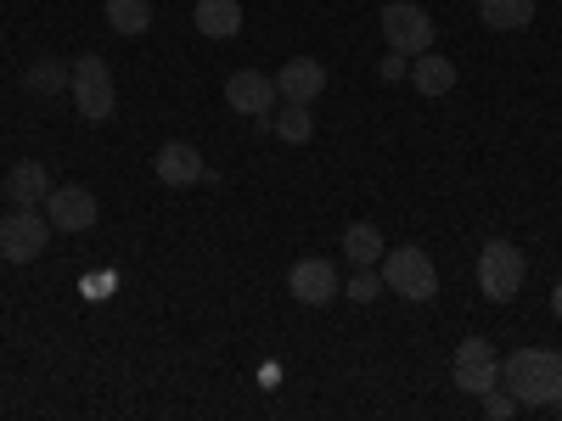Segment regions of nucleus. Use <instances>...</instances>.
<instances>
[{
    "mask_svg": "<svg viewBox=\"0 0 562 421\" xmlns=\"http://www.w3.org/2000/svg\"><path fill=\"white\" fill-rule=\"evenodd\" d=\"M501 388L518 405H551L562 394V349H518L501 360Z\"/></svg>",
    "mask_w": 562,
    "mask_h": 421,
    "instance_id": "1",
    "label": "nucleus"
},
{
    "mask_svg": "<svg viewBox=\"0 0 562 421\" xmlns=\"http://www.w3.org/2000/svg\"><path fill=\"white\" fill-rule=\"evenodd\" d=\"M68 90H74V107H79V118H90V124H108V118H113V107H119L113 68H108L97 52L74 57V79H68Z\"/></svg>",
    "mask_w": 562,
    "mask_h": 421,
    "instance_id": "2",
    "label": "nucleus"
},
{
    "mask_svg": "<svg viewBox=\"0 0 562 421\" xmlns=\"http://www.w3.org/2000/svg\"><path fill=\"white\" fill-rule=\"evenodd\" d=\"M45 242H52V219H45V208H7L0 214V259L7 264H34L45 253Z\"/></svg>",
    "mask_w": 562,
    "mask_h": 421,
    "instance_id": "3",
    "label": "nucleus"
},
{
    "mask_svg": "<svg viewBox=\"0 0 562 421\" xmlns=\"http://www.w3.org/2000/svg\"><path fill=\"white\" fill-rule=\"evenodd\" d=\"M383 287H394L411 304H428L439 293V264L422 248H389L383 253Z\"/></svg>",
    "mask_w": 562,
    "mask_h": 421,
    "instance_id": "4",
    "label": "nucleus"
},
{
    "mask_svg": "<svg viewBox=\"0 0 562 421\" xmlns=\"http://www.w3.org/2000/svg\"><path fill=\"white\" fill-rule=\"evenodd\" d=\"M524 281H529V259L512 248V242H484L479 253V287L490 304H512L524 293Z\"/></svg>",
    "mask_w": 562,
    "mask_h": 421,
    "instance_id": "5",
    "label": "nucleus"
},
{
    "mask_svg": "<svg viewBox=\"0 0 562 421\" xmlns=\"http://www.w3.org/2000/svg\"><path fill=\"white\" fill-rule=\"evenodd\" d=\"M378 29L389 39V52H400V57L434 52V18L422 7H411V0H389V7L378 12Z\"/></svg>",
    "mask_w": 562,
    "mask_h": 421,
    "instance_id": "6",
    "label": "nucleus"
},
{
    "mask_svg": "<svg viewBox=\"0 0 562 421\" xmlns=\"http://www.w3.org/2000/svg\"><path fill=\"white\" fill-rule=\"evenodd\" d=\"M495 383H501V354H495V343H490V338H467V343L456 349V388L473 394V399H484Z\"/></svg>",
    "mask_w": 562,
    "mask_h": 421,
    "instance_id": "7",
    "label": "nucleus"
},
{
    "mask_svg": "<svg viewBox=\"0 0 562 421\" xmlns=\"http://www.w3.org/2000/svg\"><path fill=\"white\" fill-rule=\"evenodd\" d=\"M288 293H293L299 304H310V309H321V304L344 298L338 264H333V259H299V264L288 270Z\"/></svg>",
    "mask_w": 562,
    "mask_h": 421,
    "instance_id": "8",
    "label": "nucleus"
},
{
    "mask_svg": "<svg viewBox=\"0 0 562 421\" xmlns=\"http://www.w3.org/2000/svg\"><path fill=\"white\" fill-rule=\"evenodd\" d=\"M45 219H52V230H90L102 219V203L85 192V185H52V197L40 203Z\"/></svg>",
    "mask_w": 562,
    "mask_h": 421,
    "instance_id": "9",
    "label": "nucleus"
},
{
    "mask_svg": "<svg viewBox=\"0 0 562 421\" xmlns=\"http://www.w3.org/2000/svg\"><path fill=\"white\" fill-rule=\"evenodd\" d=\"M225 107H237L243 118H270L276 107V73H259V68H243L225 79Z\"/></svg>",
    "mask_w": 562,
    "mask_h": 421,
    "instance_id": "10",
    "label": "nucleus"
},
{
    "mask_svg": "<svg viewBox=\"0 0 562 421\" xmlns=\"http://www.w3.org/2000/svg\"><path fill=\"white\" fill-rule=\"evenodd\" d=\"M321 90H326V68L315 57H288L281 62V73H276V96L281 102H304L310 107Z\"/></svg>",
    "mask_w": 562,
    "mask_h": 421,
    "instance_id": "11",
    "label": "nucleus"
},
{
    "mask_svg": "<svg viewBox=\"0 0 562 421\" xmlns=\"http://www.w3.org/2000/svg\"><path fill=\"white\" fill-rule=\"evenodd\" d=\"M153 174L164 185H203V152L192 140H164L158 158H153Z\"/></svg>",
    "mask_w": 562,
    "mask_h": 421,
    "instance_id": "12",
    "label": "nucleus"
},
{
    "mask_svg": "<svg viewBox=\"0 0 562 421\" xmlns=\"http://www.w3.org/2000/svg\"><path fill=\"white\" fill-rule=\"evenodd\" d=\"M411 84H416V96H450L456 90V62L450 57H439V52H422V57H411V73H405Z\"/></svg>",
    "mask_w": 562,
    "mask_h": 421,
    "instance_id": "13",
    "label": "nucleus"
},
{
    "mask_svg": "<svg viewBox=\"0 0 562 421\" xmlns=\"http://www.w3.org/2000/svg\"><path fill=\"white\" fill-rule=\"evenodd\" d=\"M7 197H12L18 208H40L45 197H52V174H45V163H34V158L12 163V169H7Z\"/></svg>",
    "mask_w": 562,
    "mask_h": 421,
    "instance_id": "14",
    "label": "nucleus"
},
{
    "mask_svg": "<svg viewBox=\"0 0 562 421\" xmlns=\"http://www.w3.org/2000/svg\"><path fill=\"white\" fill-rule=\"evenodd\" d=\"M192 23H198L203 39H237L243 34V7L237 0H198Z\"/></svg>",
    "mask_w": 562,
    "mask_h": 421,
    "instance_id": "15",
    "label": "nucleus"
},
{
    "mask_svg": "<svg viewBox=\"0 0 562 421\" xmlns=\"http://www.w3.org/2000/svg\"><path fill=\"white\" fill-rule=\"evenodd\" d=\"M102 18H108V29L113 34H124V39H135V34H147L153 29V0H108L102 7Z\"/></svg>",
    "mask_w": 562,
    "mask_h": 421,
    "instance_id": "16",
    "label": "nucleus"
},
{
    "mask_svg": "<svg viewBox=\"0 0 562 421\" xmlns=\"http://www.w3.org/2000/svg\"><path fill=\"white\" fill-rule=\"evenodd\" d=\"M389 253V242H383V230L371 225V219H355L349 230H344V259L349 264H378Z\"/></svg>",
    "mask_w": 562,
    "mask_h": 421,
    "instance_id": "17",
    "label": "nucleus"
},
{
    "mask_svg": "<svg viewBox=\"0 0 562 421\" xmlns=\"http://www.w3.org/2000/svg\"><path fill=\"white\" fill-rule=\"evenodd\" d=\"M479 18L501 34H518L535 23V0H479Z\"/></svg>",
    "mask_w": 562,
    "mask_h": 421,
    "instance_id": "18",
    "label": "nucleus"
},
{
    "mask_svg": "<svg viewBox=\"0 0 562 421\" xmlns=\"http://www.w3.org/2000/svg\"><path fill=\"white\" fill-rule=\"evenodd\" d=\"M270 129H276L281 140H288V147H304V140L315 135V113H310L304 102H288V107H281V113L270 118Z\"/></svg>",
    "mask_w": 562,
    "mask_h": 421,
    "instance_id": "19",
    "label": "nucleus"
},
{
    "mask_svg": "<svg viewBox=\"0 0 562 421\" xmlns=\"http://www.w3.org/2000/svg\"><path fill=\"white\" fill-rule=\"evenodd\" d=\"M68 79H74V68H63V62H29V73H23V90L29 96H57V90H68Z\"/></svg>",
    "mask_w": 562,
    "mask_h": 421,
    "instance_id": "20",
    "label": "nucleus"
},
{
    "mask_svg": "<svg viewBox=\"0 0 562 421\" xmlns=\"http://www.w3.org/2000/svg\"><path fill=\"white\" fill-rule=\"evenodd\" d=\"M383 293V270H371V264H355V275L344 281V298L349 304H371Z\"/></svg>",
    "mask_w": 562,
    "mask_h": 421,
    "instance_id": "21",
    "label": "nucleus"
},
{
    "mask_svg": "<svg viewBox=\"0 0 562 421\" xmlns=\"http://www.w3.org/2000/svg\"><path fill=\"white\" fill-rule=\"evenodd\" d=\"M113 287H119V275H113V270H90V275L79 281V293H85V298H113Z\"/></svg>",
    "mask_w": 562,
    "mask_h": 421,
    "instance_id": "22",
    "label": "nucleus"
},
{
    "mask_svg": "<svg viewBox=\"0 0 562 421\" xmlns=\"http://www.w3.org/2000/svg\"><path fill=\"white\" fill-rule=\"evenodd\" d=\"M512 410H518V399H512V394L495 383V388L484 394V416H490V421H512Z\"/></svg>",
    "mask_w": 562,
    "mask_h": 421,
    "instance_id": "23",
    "label": "nucleus"
},
{
    "mask_svg": "<svg viewBox=\"0 0 562 421\" xmlns=\"http://www.w3.org/2000/svg\"><path fill=\"white\" fill-rule=\"evenodd\" d=\"M378 73H383V79H389V84H400V79H405V73H411V57H400V52H389V57H383V62H378Z\"/></svg>",
    "mask_w": 562,
    "mask_h": 421,
    "instance_id": "24",
    "label": "nucleus"
},
{
    "mask_svg": "<svg viewBox=\"0 0 562 421\" xmlns=\"http://www.w3.org/2000/svg\"><path fill=\"white\" fill-rule=\"evenodd\" d=\"M551 315L562 320V281H557V287H551Z\"/></svg>",
    "mask_w": 562,
    "mask_h": 421,
    "instance_id": "25",
    "label": "nucleus"
}]
</instances>
